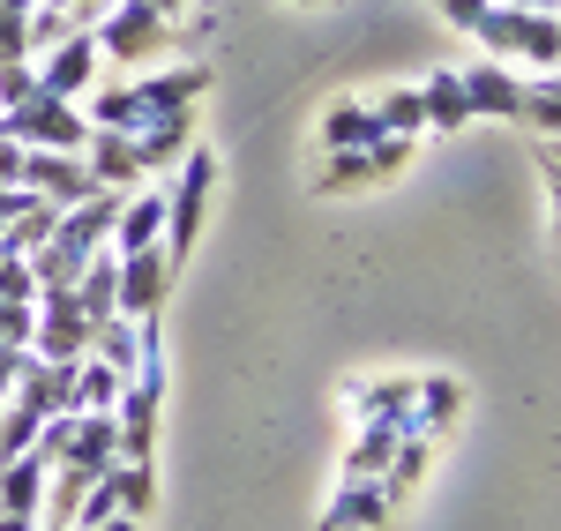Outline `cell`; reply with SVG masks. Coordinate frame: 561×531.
<instances>
[{"mask_svg":"<svg viewBox=\"0 0 561 531\" xmlns=\"http://www.w3.org/2000/svg\"><path fill=\"white\" fill-rule=\"evenodd\" d=\"M203 90H210V60H173V68H158V76L98 90L83 120L90 128H113V135H142L150 120H165V113H187Z\"/></svg>","mask_w":561,"mask_h":531,"instance_id":"obj_1","label":"cell"},{"mask_svg":"<svg viewBox=\"0 0 561 531\" xmlns=\"http://www.w3.org/2000/svg\"><path fill=\"white\" fill-rule=\"evenodd\" d=\"M210 187H217V150H187L173 165V187H165V240H158V255H165V269H187V255H195V232H203V218H210Z\"/></svg>","mask_w":561,"mask_h":531,"instance_id":"obj_2","label":"cell"},{"mask_svg":"<svg viewBox=\"0 0 561 531\" xmlns=\"http://www.w3.org/2000/svg\"><path fill=\"white\" fill-rule=\"evenodd\" d=\"M472 38L486 45V60H531L539 76L561 68V15H531V8L494 0V8L472 23Z\"/></svg>","mask_w":561,"mask_h":531,"instance_id":"obj_3","label":"cell"},{"mask_svg":"<svg viewBox=\"0 0 561 531\" xmlns=\"http://www.w3.org/2000/svg\"><path fill=\"white\" fill-rule=\"evenodd\" d=\"M98 60H158V53H173L180 45V15L165 8H150V0H113L105 15H98Z\"/></svg>","mask_w":561,"mask_h":531,"instance_id":"obj_4","label":"cell"},{"mask_svg":"<svg viewBox=\"0 0 561 531\" xmlns=\"http://www.w3.org/2000/svg\"><path fill=\"white\" fill-rule=\"evenodd\" d=\"M0 135L15 150H83L90 120L76 113V97H23V105H0Z\"/></svg>","mask_w":561,"mask_h":531,"instance_id":"obj_5","label":"cell"},{"mask_svg":"<svg viewBox=\"0 0 561 531\" xmlns=\"http://www.w3.org/2000/svg\"><path fill=\"white\" fill-rule=\"evenodd\" d=\"M38 359H90V314L76 308V285H45L38 292Z\"/></svg>","mask_w":561,"mask_h":531,"instance_id":"obj_6","label":"cell"},{"mask_svg":"<svg viewBox=\"0 0 561 531\" xmlns=\"http://www.w3.org/2000/svg\"><path fill=\"white\" fill-rule=\"evenodd\" d=\"M23 187H31V195H45L53 210H76V203H90V195H98L83 150H23Z\"/></svg>","mask_w":561,"mask_h":531,"instance_id":"obj_7","label":"cell"},{"mask_svg":"<svg viewBox=\"0 0 561 531\" xmlns=\"http://www.w3.org/2000/svg\"><path fill=\"white\" fill-rule=\"evenodd\" d=\"M98 38L90 31H76V38H60V45H45V60H38V90L45 97H83L90 83H98Z\"/></svg>","mask_w":561,"mask_h":531,"instance_id":"obj_8","label":"cell"},{"mask_svg":"<svg viewBox=\"0 0 561 531\" xmlns=\"http://www.w3.org/2000/svg\"><path fill=\"white\" fill-rule=\"evenodd\" d=\"M173 300V269L158 247H142V255H121V314L128 322H150V314H165Z\"/></svg>","mask_w":561,"mask_h":531,"instance_id":"obj_9","label":"cell"},{"mask_svg":"<svg viewBox=\"0 0 561 531\" xmlns=\"http://www.w3.org/2000/svg\"><path fill=\"white\" fill-rule=\"evenodd\" d=\"M457 76H465V97H472V120H524V83L510 76V60H472Z\"/></svg>","mask_w":561,"mask_h":531,"instance_id":"obj_10","label":"cell"},{"mask_svg":"<svg viewBox=\"0 0 561 531\" xmlns=\"http://www.w3.org/2000/svg\"><path fill=\"white\" fill-rule=\"evenodd\" d=\"M113 464H121V427H113V412H76V435H68V457H60V472L105 480Z\"/></svg>","mask_w":561,"mask_h":531,"instance_id":"obj_11","label":"cell"},{"mask_svg":"<svg viewBox=\"0 0 561 531\" xmlns=\"http://www.w3.org/2000/svg\"><path fill=\"white\" fill-rule=\"evenodd\" d=\"M165 240V187H128V203H121V218H113V255H142V247H158Z\"/></svg>","mask_w":561,"mask_h":531,"instance_id":"obj_12","label":"cell"},{"mask_svg":"<svg viewBox=\"0 0 561 531\" xmlns=\"http://www.w3.org/2000/svg\"><path fill=\"white\" fill-rule=\"evenodd\" d=\"M45 487H53V457L45 449H23L0 464V509L8 517H45Z\"/></svg>","mask_w":561,"mask_h":531,"instance_id":"obj_13","label":"cell"},{"mask_svg":"<svg viewBox=\"0 0 561 531\" xmlns=\"http://www.w3.org/2000/svg\"><path fill=\"white\" fill-rule=\"evenodd\" d=\"M128 142H135V165H142V180H150V173H173L180 158L195 150V105H187V113H165V120H150V128L128 135Z\"/></svg>","mask_w":561,"mask_h":531,"instance_id":"obj_14","label":"cell"},{"mask_svg":"<svg viewBox=\"0 0 561 531\" xmlns=\"http://www.w3.org/2000/svg\"><path fill=\"white\" fill-rule=\"evenodd\" d=\"M389 509H397V501L382 494V480H337V501H330L322 531H382Z\"/></svg>","mask_w":561,"mask_h":531,"instance_id":"obj_15","label":"cell"},{"mask_svg":"<svg viewBox=\"0 0 561 531\" xmlns=\"http://www.w3.org/2000/svg\"><path fill=\"white\" fill-rule=\"evenodd\" d=\"M465 412V382H449V374H427V382H412V412H404V435H442L449 419Z\"/></svg>","mask_w":561,"mask_h":531,"instance_id":"obj_16","label":"cell"},{"mask_svg":"<svg viewBox=\"0 0 561 531\" xmlns=\"http://www.w3.org/2000/svg\"><path fill=\"white\" fill-rule=\"evenodd\" d=\"M76 308L90 314V330L121 314V255H113V247H98V255L83 263V277H76Z\"/></svg>","mask_w":561,"mask_h":531,"instance_id":"obj_17","label":"cell"},{"mask_svg":"<svg viewBox=\"0 0 561 531\" xmlns=\"http://www.w3.org/2000/svg\"><path fill=\"white\" fill-rule=\"evenodd\" d=\"M83 165H90V180H98V187H121V195L142 180V165H135V142H128V135H113V128H90Z\"/></svg>","mask_w":561,"mask_h":531,"instance_id":"obj_18","label":"cell"},{"mask_svg":"<svg viewBox=\"0 0 561 531\" xmlns=\"http://www.w3.org/2000/svg\"><path fill=\"white\" fill-rule=\"evenodd\" d=\"M420 105H427L434 135H457L465 120H472V97H465V76H457V68H434L427 83H420Z\"/></svg>","mask_w":561,"mask_h":531,"instance_id":"obj_19","label":"cell"},{"mask_svg":"<svg viewBox=\"0 0 561 531\" xmlns=\"http://www.w3.org/2000/svg\"><path fill=\"white\" fill-rule=\"evenodd\" d=\"M397 442H404V435H397L389 419H359V435H352L345 472H337V480H382V472H389V457H397Z\"/></svg>","mask_w":561,"mask_h":531,"instance_id":"obj_20","label":"cell"},{"mask_svg":"<svg viewBox=\"0 0 561 531\" xmlns=\"http://www.w3.org/2000/svg\"><path fill=\"white\" fill-rule=\"evenodd\" d=\"M382 135V120H375V105H359V97H337L330 113H322V150H367Z\"/></svg>","mask_w":561,"mask_h":531,"instance_id":"obj_21","label":"cell"},{"mask_svg":"<svg viewBox=\"0 0 561 531\" xmlns=\"http://www.w3.org/2000/svg\"><path fill=\"white\" fill-rule=\"evenodd\" d=\"M427 464H434V442H427V435H404V442H397V457H389V472H382V494H389V501L420 494Z\"/></svg>","mask_w":561,"mask_h":531,"instance_id":"obj_22","label":"cell"},{"mask_svg":"<svg viewBox=\"0 0 561 531\" xmlns=\"http://www.w3.org/2000/svg\"><path fill=\"white\" fill-rule=\"evenodd\" d=\"M135 353H142V322H128V314H113V322H98V330H90V359H105V367H121V374H128Z\"/></svg>","mask_w":561,"mask_h":531,"instance_id":"obj_23","label":"cell"},{"mask_svg":"<svg viewBox=\"0 0 561 531\" xmlns=\"http://www.w3.org/2000/svg\"><path fill=\"white\" fill-rule=\"evenodd\" d=\"M121 382H128L121 367L83 359V367H76V412H113V404H121Z\"/></svg>","mask_w":561,"mask_h":531,"instance_id":"obj_24","label":"cell"},{"mask_svg":"<svg viewBox=\"0 0 561 531\" xmlns=\"http://www.w3.org/2000/svg\"><path fill=\"white\" fill-rule=\"evenodd\" d=\"M524 128L561 135V68H547V76L524 83Z\"/></svg>","mask_w":561,"mask_h":531,"instance_id":"obj_25","label":"cell"},{"mask_svg":"<svg viewBox=\"0 0 561 531\" xmlns=\"http://www.w3.org/2000/svg\"><path fill=\"white\" fill-rule=\"evenodd\" d=\"M113 494H121V517H150V509H158V472L121 457V464H113Z\"/></svg>","mask_w":561,"mask_h":531,"instance_id":"obj_26","label":"cell"},{"mask_svg":"<svg viewBox=\"0 0 561 531\" xmlns=\"http://www.w3.org/2000/svg\"><path fill=\"white\" fill-rule=\"evenodd\" d=\"M375 120H382V135H420V128H427L420 83H404V90H389V97H375Z\"/></svg>","mask_w":561,"mask_h":531,"instance_id":"obj_27","label":"cell"},{"mask_svg":"<svg viewBox=\"0 0 561 531\" xmlns=\"http://www.w3.org/2000/svg\"><path fill=\"white\" fill-rule=\"evenodd\" d=\"M367 180H375V158H367V150H330L314 187H330V195H352V187H367Z\"/></svg>","mask_w":561,"mask_h":531,"instance_id":"obj_28","label":"cell"},{"mask_svg":"<svg viewBox=\"0 0 561 531\" xmlns=\"http://www.w3.org/2000/svg\"><path fill=\"white\" fill-rule=\"evenodd\" d=\"M105 517H121V494H113V472H105V480H90V487H83V501H76V531L105 524Z\"/></svg>","mask_w":561,"mask_h":531,"instance_id":"obj_29","label":"cell"},{"mask_svg":"<svg viewBox=\"0 0 561 531\" xmlns=\"http://www.w3.org/2000/svg\"><path fill=\"white\" fill-rule=\"evenodd\" d=\"M367 158H375V180L404 173V165H412V135H375V142H367Z\"/></svg>","mask_w":561,"mask_h":531,"instance_id":"obj_30","label":"cell"},{"mask_svg":"<svg viewBox=\"0 0 561 531\" xmlns=\"http://www.w3.org/2000/svg\"><path fill=\"white\" fill-rule=\"evenodd\" d=\"M23 97H38V68L31 60H8L0 68V105H23Z\"/></svg>","mask_w":561,"mask_h":531,"instance_id":"obj_31","label":"cell"},{"mask_svg":"<svg viewBox=\"0 0 561 531\" xmlns=\"http://www.w3.org/2000/svg\"><path fill=\"white\" fill-rule=\"evenodd\" d=\"M434 8H442V23H457V31H472V23L486 15V8H494V0H434Z\"/></svg>","mask_w":561,"mask_h":531,"instance_id":"obj_32","label":"cell"},{"mask_svg":"<svg viewBox=\"0 0 561 531\" xmlns=\"http://www.w3.org/2000/svg\"><path fill=\"white\" fill-rule=\"evenodd\" d=\"M31 367V353H15V345H0V404L15 397V374Z\"/></svg>","mask_w":561,"mask_h":531,"instance_id":"obj_33","label":"cell"},{"mask_svg":"<svg viewBox=\"0 0 561 531\" xmlns=\"http://www.w3.org/2000/svg\"><path fill=\"white\" fill-rule=\"evenodd\" d=\"M0 187H23V150L0 135Z\"/></svg>","mask_w":561,"mask_h":531,"instance_id":"obj_34","label":"cell"},{"mask_svg":"<svg viewBox=\"0 0 561 531\" xmlns=\"http://www.w3.org/2000/svg\"><path fill=\"white\" fill-rule=\"evenodd\" d=\"M90 531H142V517H105V524H90Z\"/></svg>","mask_w":561,"mask_h":531,"instance_id":"obj_35","label":"cell"},{"mask_svg":"<svg viewBox=\"0 0 561 531\" xmlns=\"http://www.w3.org/2000/svg\"><path fill=\"white\" fill-rule=\"evenodd\" d=\"M510 8H531V15H561V0H510Z\"/></svg>","mask_w":561,"mask_h":531,"instance_id":"obj_36","label":"cell"},{"mask_svg":"<svg viewBox=\"0 0 561 531\" xmlns=\"http://www.w3.org/2000/svg\"><path fill=\"white\" fill-rule=\"evenodd\" d=\"M0 531H38V517H8V509H0Z\"/></svg>","mask_w":561,"mask_h":531,"instance_id":"obj_37","label":"cell"},{"mask_svg":"<svg viewBox=\"0 0 561 531\" xmlns=\"http://www.w3.org/2000/svg\"><path fill=\"white\" fill-rule=\"evenodd\" d=\"M539 165H561V135H547V150H539Z\"/></svg>","mask_w":561,"mask_h":531,"instance_id":"obj_38","label":"cell"},{"mask_svg":"<svg viewBox=\"0 0 561 531\" xmlns=\"http://www.w3.org/2000/svg\"><path fill=\"white\" fill-rule=\"evenodd\" d=\"M38 531H76V524H45V517H38Z\"/></svg>","mask_w":561,"mask_h":531,"instance_id":"obj_39","label":"cell"},{"mask_svg":"<svg viewBox=\"0 0 561 531\" xmlns=\"http://www.w3.org/2000/svg\"><path fill=\"white\" fill-rule=\"evenodd\" d=\"M554 224H561V203H554Z\"/></svg>","mask_w":561,"mask_h":531,"instance_id":"obj_40","label":"cell"}]
</instances>
